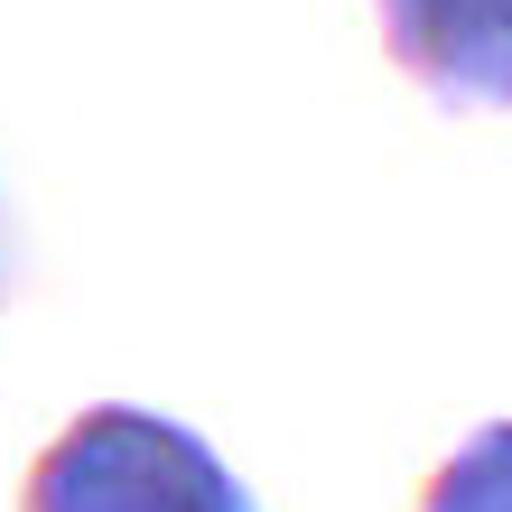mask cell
Returning <instances> with one entry per match:
<instances>
[{
	"instance_id": "obj_1",
	"label": "cell",
	"mask_w": 512,
	"mask_h": 512,
	"mask_svg": "<svg viewBox=\"0 0 512 512\" xmlns=\"http://www.w3.org/2000/svg\"><path fill=\"white\" fill-rule=\"evenodd\" d=\"M19 512H261V503L187 419L94 401L38 447Z\"/></svg>"
},
{
	"instance_id": "obj_2",
	"label": "cell",
	"mask_w": 512,
	"mask_h": 512,
	"mask_svg": "<svg viewBox=\"0 0 512 512\" xmlns=\"http://www.w3.org/2000/svg\"><path fill=\"white\" fill-rule=\"evenodd\" d=\"M373 19L438 112H512V0H373Z\"/></svg>"
},
{
	"instance_id": "obj_3",
	"label": "cell",
	"mask_w": 512,
	"mask_h": 512,
	"mask_svg": "<svg viewBox=\"0 0 512 512\" xmlns=\"http://www.w3.org/2000/svg\"><path fill=\"white\" fill-rule=\"evenodd\" d=\"M419 512H512V419H485L475 438L447 447V466L429 475Z\"/></svg>"
},
{
	"instance_id": "obj_4",
	"label": "cell",
	"mask_w": 512,
	"mask_h": 512,
	"mask_svg": "<svg viewBox=\"0 0 512 512\" xmlns=\"http://www.w3.org/2000/svg\"><path fill=\"white\" fill-rule=\"evenodd\" d=\"M0 298H10V224H0Z\"/></svg>"
}]
</instances>
